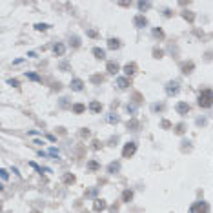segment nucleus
Returning <instances> with one entry per match:
<instances>
[{
	"mask_svg": "<svg viewBox=\"0 0 213 213\" xmlns=\"http://www.w3.org/2000/svg\"><path fill=\"white\" fill-rule=\"evenodd\" d=\"M95 208L97 211H102V210H106V201H102V199H98V201H95Z\"/></svg>",
	"mask_w": 213,
	"mask_h": 213,
	"instance_id": "nucleus-12",
	"label": "nucleus"
},
{
	"mask_svg": "<svg viewBox=\"0 0 213 213\" xmlns=\"http://www.w3.org/2000/svg\"><path fill=\"white\" fill-rule=\"evenodd\" d=\"M87 35H89V37H97V31H95V29H89V31H87Z\"/></svg>",
	"mask_w": 213,
	"mask_h": 213,
	"instance_id": "nucleus-33",
	"label": "nucleus"
},
{
	"mask_svg": "<svg viewBox=\"0 0 213 213\" xmlns=\"http://www.w3.org/2000/svg\"><path fill=\"white\" fill-rule=\"evenodd\" d=\"M91 80H93V82H95V84H100V82H102V80H104V78H102V77H100V75H93V77H91Z\"/></svg>",
	"mask_w": 213,
	"mask_h": 213,
	"instance_id": "nucleus-22",
	"label": "nucleus"
},
{
	"mask_svg": "<svg viewBox=\"0 0 213 213\" xmlns=\"http://www.w3.org/2000/svg\"><path fill=\"white\" fill-rule=\"evenodd\" d=\"M27 78H31V80H37V82H40V77L35 73H27Z\"/></svg>",
	"mask_w": 213,
	"mask_h": 213,
	"instance_id": "nucleus-26",
	"label": "nucleus"
},
{
	"mask_svg": "<svg viewBox=\"0 0 213 213\" xmlns=\"http://www.w3.org/2000/svg\"><path fill=\"white\" fill-rule=\"evenodd\" d=\"M137 6H139V9H140V11H144V9H148L151 4H149V2H139Z\"/></svg>",
	"mask_w": 213,
	"mask_h": 213,
	"instance_id": "nucleus-20",
	"label": "nucleus"
},
{
	"mask_svg": "<svg viewBox=\"0 0 213 213\" xmlns=\"http://www.w3.org/2000/svg\"><path fill=\"white\" fill-rule=\"evenodd\" d=\"M9 84H11V86H18V80H15V78H11V80H9Z\"/></svg>",
	"mask_w": 213,
	"mask_h": 213,
	"instance_id": "nucleus-34",
	"label": "nucleus"
},
{
	"mask_svg": "<svg viewBox=\"0 0 213 213\" xmlns=\"http://www.w3.org/2000/svg\"><path fill=\"white\" fill-rule=\"evenodd\" d=\"M208 211H210V206H208L206 201H197L190 208V213H208Z\"/></svg>",
	"mask_w": 213,
	"mask_h": 213,
	"instance_id": "nucleus-2",
	"label": "nucleus"
},
{
	"mask_svg": "<svg viewBox=\"0 0 213 213\" xmlns=\"http://www.w3.org/2000/svg\"><path fill=\"white\" fill-rule=\"evenodd\" d=\"M64 182H67V184H73V182H75V177H73V175H64Z\"/></svg>",
	"mask_w": 213,
	"mask_h": 213,
	"instance_id": "nucleus-23",
	"label": "nucleus"
},
{
	"mask_svg": "<svg viewBox=\"0 0 213 213\" xmlns=\"http://www.w3.org/2000/svg\"><path fill=\"white\" fill-rule=\"evenodd\" d=\"M71 44H73L75 47H78V46H80V40H78V37H73V38H71Z\"/></svg>",
	"mask_w": 213,
	"mask_h": 213,
	"instance_id": "nucleus-27",
	"label": "nucleus"
},
{
	"mask_svg": "<svg viewBox=\"0 0 213 213\" xmlns=\"http://www.w3.org/2000/svg\"><path fill=\"white\" fill-rule=\"evenodd\" d=\"M175 131H177V133H184V126H182V124H179V126H177V129H175Z\"/></svg>",
	"mask_w": 213,
	"mask_h": 213,
	"instance_id": "nucleus-32",
	"label": "nucleus"
},
{
	"mask_svg": "<svg viewBox=\"0 0 213 213\" xmlns=\"http://www.w3.org/2000/svg\"><path fill=\"white\" fill-rule=\"evenodd\" d=\"M107 47H109V49H118V47H120V40L109 38V40H107Z\"/></svg>",
	"mask_w": 213,
	"mask_h": 213,
	"instance_id": "nucleus-11",
	"label": "nucleus"
},
{
	"mask_svg": "<svg viewBox=\"0 0 213 213\" xmlns=\"http://www.w3.org/2000/svg\"><path fill=\"white\" fill-rule=\"evenodd\" d=\"M107 71L115 75L118 71V64H117V62H107Z\"/></svg>",
	"mask_w": 213,
	"mask_h": 213,
	"instance_id": "nucleus-15",
	"label": "nucleus"
},
{
	"mask_svg": "<svg viewBox=\"0 0 213 213\" xmlns=\"http://www.w3.org/2000/svg\"><path fill=\"white\" fill-rule=\"evenodd\" d=\"M87 168H89V170H97V168H98V164H97L95 160H91V162L87 164Z\"/></svg>",
	"mask_w": 213,
	"mask_h": 213,
	"instance_id": "nucleus-28",
	"label": "nucleus"
},
{
	"mask_svg": "<svg viewBox=\"0 0 213 213\" xmlns=\"http://www.w3.org/2000/svg\"><path fill=\"white\" fill-rule=\"evenodd\" d=\"M84 109H86L84 104H75V106H73V111H75V113H82Z\"/></svg>",
	"mask_w": 213,
	"mask_h": 213,
	"instance_id": "nucleus-19",
	"label": "nucleus"
},
{
	"mask_svg": "<svg viewBox=\"0 0 213 213\" xmlns=\"http://www.w3.org/2000/svg\"><path fill=\"white\" fill-rule=\"evenodd\" d=\"M137 64L135 62H128V64L124 66V73H126V77H131V75H135L137 73Z\"/></svg>",
	"mask_w": 213,
	"mask_h": 213,
	"instance_id": "nucleus-5",
	"label": "nucleus"
},
{
	"mask_svg": "<svg viewBox=\"0 0 213 213\" xmlns=\"http://www.w3.org/2000/svg\"><path fill=\"white\" fill-rule=\"evenodd\" d=\"M82 87H84V82L80 78H75L71 82V89H75V91H82Z\"/></svg>",
	"mask_w": 213,
	"mask_h": 213,
	"instance_id": "nucleus-9",
	"label": "nucleus"
},
{
	"mask_svg": "<svg viewBox=\"0 0 213 213\" xmlns=\"http://www.w3.org/2000/svg\"><path fill=\"white\" fill-rule=\"evenodd\" d=\"M117 86L120 87V89H126L129 86V78L128 77H120V78H117Z\"/></svg>",
	"mask_w": 213,
	"mask_h": 213,
	"instance_id": "nucleus-8",
	"label": "nucleus"
},
{
	"mask_svg": "<svg viewBox=\"0 0 213 213\" xmlns=\"http://www.w3.org/2000/svg\"><path fill=\"white\" fill-rule=\"evenodd\" d=\"M49 155H53V157H58V151H57L55 148H51V149H49Z\"/></svg>",
	"mask_w": 213,
	"mask_h": 213,
	"instance_id": "nucleus-31",
	"label": "nucleus"
},
{
	"mask_svg": "<svg viewBox=\"0 0 213 213\" xmlns=\"http://www.w3.org/2000/svg\"><path fill=\"white\" fill-rule=\"evenodd\" d=\"M133 24H135L137 27H144V26H148V20H146L144 15H137V17L133 18Z\"/></svg>",
	"mask_w": 213,
	"mask_h": 213,
	"instance_id": "nucleus-6",
	"label": "nucleus"
},
{
	"mask_svg": "<svg viewBox=\"0 0 213 213\" xmlns=\"http://www.w3.org/2000/svg\"><path fill=\"white\" fill-rule=\"evenodd\" d=\"M199 106L201 107H211L213 106V89H202L199 93Z\"/></svg>",
	"mask_w": 213,
	"mask_h": 213,
	"instance_id": "nucleus-1",
	"label": "nucleus"
},
{
	"mask_svg": "<svg viewBox=\"0 0 213 213\" xmlns=\"http://www.w3.org/2000/svg\"><path fill=\"white\" fill-rule=\"evenodd\" d=\"M47 27H49L47 24H37V26H35V29H37V31H46Z\"/></svg>",
	"mask_w": 213,
	"mask_h": 213,
	"instance_id": "nucleus-21",
	"label": "nucleus"
},
{
	"mask_svg": "<svg viewBox=\"0 0 213 213\" xmlns=\"http://www.w3.org/2000/svg\"><path fill=\"white\" fill-rule=\"evenodd\" d=\"M184 18H186V20H190V22H191V20H193V15H191V13H190V11H186V13H184Z\"/></svg>",
	"mask_w": 213,
	"mask_h": 213,
	"instance_id": "nucleus-29",
	"label": "nucleus"
},
{
	"mask_svg": "<svg viewBox=\"0 0 213 213\" xmlns=\"http://www.w3.org/2000/svg\"><path fill=\"white\" fill-rule=\"evenodd\" d=\"M177 91H179V80H170L166 84V93L168 95H175Z\"/></svg>",
	"mask_w": 213,
	"mask_h": 213,
	"instance_id": "nucleus-4",
	"label": "nucleus"
},
{
	"mask_svg": "<svg viewBox=\"0 0 213 213\" xmlns=\"http://www.w3.org/2000/svg\"><path fill=\"white\" fill-rule=\"evenodd\" d=\"M93 55H95L97 58H100V60H102V58H106V51H104V49H100V47H95V49H93Z\"/></svg>",
	"mask_w": 213,
	"mask_h": 213,
	"instance_id": "nucleus-14",
	"label": "nucleus"
},
{
	"mask_svg": "<svg viewBox=\"0 0 213 213\" xmlns=\"http://www.w3.org/2000/svg\"><path fill=\"white\" fill-rule=\"evenodd\" d=\"M118 170H120V164H118V162H113V164H109V168H107V171H109V173H117Z\"/></svg>",
	"mask_w": 213,
	"mask_h": 213,
	"instance_id": "nucleus-18",
	"label": "nucleus"
},
{
	"mask_svg": "<svg viewBox=\"0 0 213 213\" xmlns=\"http://www.w3.org/2000/svg\"><path fill=\"white\" fill-rule=\"evenodd\" d=\"M0 177H2V181H7V171L2 170V171H0Z\"/></svg>",
	"mask_w": 213,
	"mask_h": 213,
	"instance_id": "nucleus-30",
	"label": "nucleus"
},
{
	"mask_svg": "<svg viewBox=\"0 0 213 213\" xmlns=\"http://www.w3.org/2000/svg\"><path fill=\"white\" fill-rule=\"evenodd\" d=\"M33 213H40V211H33Z\"/></svg>",
	"mask_w": 213,
	"mask_h": 213,
	"instance_id": "nucleus-38",
	"label": "nucleus"
},
{
	"mask_svg": "<svg viewBox=\"0 0 213 213\" xmlns=\"http://www.w3.org/2000/svg\"><path fill=\"white\" fill-rule=\"evenodd\" d=\"M109 122H118V118H117V117H113V115H111V117H109Z\"/></svg>",
	"mask_w": 213,
	"mask_h": 213,
	"instance_id": "nucleus-37",
	"label": "nucleus"
},
{
	"mask_svg": "<svg viewBox=\"0 0 213 213\" xmlns=\"http://www.w3.org/2000/svg\"><path fill=\"white\" fill-rule=\"evenodd\" d=\"M153 109H155V111H160V109H162V106H160V104H155V106H153Z\"/></svg>",
	"mask_w": 213,
	"mask_h": 213,
	"instance_id": "nucleus-36",
	"label": "nucleus"
},
{
	"mask_svg": "<svg viewBox=\"0 0 213 213\" xmlns=\"http://www.w3.org/2000/svg\"><path fill=\"white\" fill-rule=\"evenodd\" d=\"M89 109L95 111V113H98V111L102 109V104H100V102H91V104H89Z\"/></svg>",
	"mask_w": 213,
	"mask_h": 213,
	"instance_id": "nucleus-17",
	"label": "nucleus"
},
{
	"mask_svg": "<svg viewBox=\"0 0 213 213\" xmlns=\"http://www.w3.org/2000/svg\"><path fill=\"white\" fill-rule=\"evenodd\" d=\"M135 151H137V142H128L124 149H122V157L124 159H129V157H133L135 155Z\"/></svg>",
	"mask_w": 213,
	"mask_h": 213,
	"instance_id": "nucleus-3",
	"label": "nucleus"
},
{
	"mask_svg": "<svg viewBox=\"0 0 213 213\" xmlns=\"http://www.w3.org/2000/svg\"><path fill=\"white\" fill-rule=\"evenodd\" d=\"M153 35H155L157 38H164V33H162V29H153Z\"/></svg>",
	"mask_w": 213,
	"mask_h": 213,
	"instance_id": "nucleus-24",
	"label": "nucleus"
},
{
	"mask_svg": "<svg viewBox=\"0 0 213 213\" xmlns=\"http://www.w3.org/2000/svg\"><path fill=\"white\" fill-rule=\"evenodd\" d=\"M162 55H164V51H162V49H153V57H155V58H160Z\"/></svg>",
	"mask_w": 213,
	"mask_h": 213,
	"instance_id": "nucleus-25",
	"label": "nucleus"
},
{
	"mask_svg": "<svg viewBox=\"0 0 213 213\" xmlns=\"http://www.w3.org/2000/svg\"><path fill=\"white\" fill-rule=\"evenodd\" d=\"M64 51H66V46H64V44H55V46H53V53L55 55H58V57H60V55H64Z\"/></svg>",
	"mask_w": 213,
	"mask_h": 213,
	"instance_id": "nucleus-10",
	"label": "nucleus"
},
{
	"mask_svg": "<svg viewBox=\"0 0 213 213\" xmlns=\"http://www.w3.org/2000/svg\"><path fill=\"white\" fill-rule=\"evenodd\" d=\"M122 199H124V202H129V201L133 199V191H131V190H126V191L122 193Z\"/></svg>",
	"mask_w": 213,
	"mask_h": 213,
	"instance_id": "nucleus-16",
	"label": "nucleus"
},
{
	"mask_svg": "<svg viewBox=\"0 0 213 213\" xmlns=\"http://www.w3.org/2000/svg\"><path fill=\"white\" fill-rule=\"evenodd\" d=\"M177 111H179L181 115H188V111H190V104H186V102H179V104H177Z\"/></svg>",
	"mask_w": 213,
	"mask_h": 213,
	"instance_id": "nucleus-7",
	"label": "nucleus"
},
{
	"mask_svg": "<svg viewBox=\"0 0 213 213\" xmlns=\"http://www.w3.org/2000/svg\"><path fill=\"white\" fill-rule=\"evenodd\" d=\"M170 126H171V124L168 122V120H164V122H162V128H170Z\"/></svg>",
	"mask_w": 213,
	"mask_h": 213,
	"instance_id": "nucleus-35",
	"label": "nucleus"
},
{
	"mask_svg": "<svg viewBox=\"0 0 213 213\" xmlns=\"http://www.w3.org/2000/svg\"><path fill=\"white\" fill-rule=\"evenodd\" d=\"M193 67H195V66H193V62H184V64H182V73H184V75L191 73Z\"/></svg>",
	"mask_w": 213,
	"mask_h": 213,
	"instance_id": "nucleus-13",
	"label": "nucleus"
}]
</instances>
